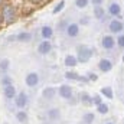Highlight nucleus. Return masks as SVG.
Here are the masks:
<instances>
[{
  "instance_id": "nucleus-39",
  "label": "nucleus",
  "mask_w": 124,
  "mask_h": 124,
  "mask_svg": "<svg viewBox=\"0 0 124 124\" xmlns=\"http://www.w3.org/2000/svg\"><path fill=\"white\" fill-rule=\"evenodd\" d=\"M4 1H6V0H0V7H1V6L4 4Z\"/></svg>"
},
{
  "instance_id": "nucleus-10",
  "label": "nucleus",
  "mask_w": 124,
  "mask_h": 124,
  "mask_svg": "<svg viewBox=\"0 0 124 124\" xmlns=\"http://www.w3.org/2000/svg\"><path fill=\"white\" fill-rule=\"evenodd\" d=\"M52 42L51 40H42V42H39V45H38V54L39 55H42V56H45V55H49L51 52H52Z\"/></svg>"
},
{
  "instance_id": "nucleus-31",
  "label": "nucleus",
  "mask_w": 124,
  "mask_h": 124,
  "mask_svg": "<svg viewBox=\"0 0 124 124\" xmlns=\"http://www.w3.org/2000/svg\"><path fill=\"white\" fill-rule=\"evenodd\" d=\"M68 23H69V22H68V20H65V19L61 20V22L58 23V32H65L66 26H68Z\"/></svg>"
},
{
  "instance_id": "nucleus-24",
  "label": "nucleus",
  "mask_w": 124,
  "mask_h": 124,
  "mask_svg": "<svg viewBox=\"0 0 124 124\" xmlns=\"http://www.w3.org/2000/svg\"><path fill=\"white\" fill-rule=\"evenodd\" d=\"M63 77H65V79H68V81H79V74L75 72V71H66V72L63 74Z\"/></svg>"
},
{
  "instance_id": "nucleus-35",
  "label": "nucleus",
  "mask_w": 124,
  "mask_h": 124,
  "mask_svg": "<svg viewBox=\"0 0 124 124\" xmlns=\"http://www.w3.org/2000/svg\"><path fill=\"white\" fill-rule=\"evenodd\" d=\"M79 82H84V84H87V82H90V81H88L87 75H79Z\"/></svg>"
},
{
  "instance_id": "nucleus-32",
  "label": "nucleus",
  "mask_w": 124,
  "mask_h": 124,
  "mask_svg": "<svg viewBox=\"0 0 124 124\" xmlns=\"http://www.w3.org/2000/svg\"><path fill=\"white\" fill-rule=\"evenodd\" d=\"M90 20H91V19H90V16H82V17L79 19L78 25H79V26H85V25H88V23H90Z\"/></svg>"
},
{
  "instance_id": "nucleus-14",
  "label": "nucleus",
  "mask_w": 124,
  "mask_h": 124,
  "mask_svg": "<svg viewBox=\"0 0 124 124\" xmlns=\"http://www.w3.org/2000/svg\"><path fill=\"white\" fill-rule=\"evenodd\" d=\"M16 94H17V90H16V87H15L13 84H12V85H7V87L3 88V95H4V98H6L7 101L15 100Z\"/></svg>"
},
{
  "instance_id": "nucleus-11",
  "label": "nucleus",
  "mask_w": 124,
  "mask_h": 124,
  "mask_svg": "<svg viewBox=\"0 0 124 124\" xmlns=\"http://www.w3.org/2000/svg\"><path fill=\"white\" fill-rule=\"evenodd\" d=\"M56 95H58V93H56L55 87H45L42 90V98L45 101H52V100H55Z\"/></svg>"
},
{
  "instance_id": "nucleus-16",
  "label": "nucleus",
  "mask_w": 124,
  "mask_h": 124,
  "mask_svg": "<svg viewBox=\"0 0 124 124\" xmlns=\"http://www.w3.org/2000/svg\"><path fill=\"white\" fill-rule=\"evenodd\" d=\"M54 28L52 26H49V25H45V26H42L40 28V38L42 39H45V40H49V39H52V36H54Z\"/></svg>"
},
{
  "instance_id": "nucleus-18",
  "label": "nucleus",
  "mask_w": 124,
  "mask_h": 124,
  "mask_svg": "<svg viewBox=\"0 0 124 124\" xmlns=\"http://www.w3.org/2000/svg\"><path fill=\"white\" fill-rule=\"evenodd\" d=\"M93 15L97 20H105V17H107V16H105L107 12H105V9H104L102 6H94Z\"/></svg>"
},
{
  "instance_id": "nucleus-17",
  "label": "nucleus",
  "mask_w": 124,
  "mask_h": 124,
  "mask_svg": "<svg viewBox=\"0 0 124 124\" xmlns=\"http://www.w3.org/2000/svg\"><path fill=\"white\" fill-rule=\"evenodd\" d=\"M33 39V35L31 32H19L16 35V42H20V43H29Z\"/></svg>"
},
{
  "instance_id": "nucleus-29",
  "label": "nucleus",
  "mask_w": 124,
  "mask_h": 124,
  "mask_svg": "<svg viewBox=\"0 0 124 124\" xmlns=\"http://www.w3.org/2000/svg\"><path fill=\"white\" fill-rule=\"evenodd\" d=\"M116 45H117L120 49H124V32L120 33V35H117V38H116Z\"/></svg>"
},
{
  "instance_id": "nucleus-19",
  "label": "nucleus",
  "mask_w": 124,
  "mask_h": 124,
  "mask_svg": "<svg viewBox=\"0 0 124 124\" xmlns=\"http://www.w3.org/2000/svg\"><path fill=\"white\" fill-rule=\"evenodd\" d=\"M15 117H16V120L20 124H29V114L25 110H17Z\"/></svg>"
},
{
  "instance_id": "nucleus-7",
  "label": "nucleus",
  "mask_w": 124,
  "mask_h": 124,
  "mask_svg": "<svg viewBox=\"0 0 124 124\" xmlns=\"http://www.w3.org/2000/svg\"><path fill=\"white\" fill-rule=\"evenodd\" d=\"M39 81H40L39 74H38V72H35V71L29 72V74L25 77V84H26L29 88H36V87L39 85Z\"/></svg>"
},
{
  "instance_id": "nucleus-28",
  "label": "nucleus",
  "mask_w": 124,
  "mask_h": 124,
  "mask_svg": "<svg viewBox=\"0 0 124 124\" xmlns=\"http://www.w3.org/2000/svg\"><path fill=\"white\" fill-rule=\"evenodd\" d=\"M74 4H75V7H77V9H85V7H88L90 0H75V1H74Z\"/></svg>"
},
{
  "instance_id": "nucleus-37",
  "label": "nucleus",
  "mask_w": 124,
  "mask_h": 124,
  "mask_svg": "<svg viewBox=\"0 0 124 124\" xmlns=\"http://www.w3.org/2000/svg\"><path fill=\"white\" fill-rule=\"evenodd\" d=\"M16 40V35H12V36H9V42H15Z\"/></svg>"
},
{
  "instance_id": "nucleus-9",
  "label": "nucleus",
  "mask_w": 124,
  "mask_h": 124,
  "mask_svg": "<svg viewBox=\"0 0 124 124\" xmlns=\"http://www.w3.org/2000/svg\"><path fill=\"white\" fill-rule=\"evenodd\" d=\"M101 46L105 51H113L116 48V38L113 35H104L101 38Z\"/></svg>"
},
{
  "instance_id": "nucleus-30",
  "label": "nucleus",
  "mask_w": 124,
  "mask_h": 124,
  "mask_svg": "<svg viewBox=\"0 0 124 124\" xmlns=\"http://www.w3.org/2000/svg\"><path fill=\"white\" fill-rule=\"evenodd\" d=\"M91 98H93V105H98V104H101L102 102V97H101V94H94L91 95Z\"/></svg>"
},
{
  "instance_id": "nucleus-4",
  "label": "nucleus",
  "mask_w": 124,
  "mask_h": 124,
  "mask_svg": "<svg viewBox=\"0 0 124 124\" xmlns=\"http://www.w3.org/2000/svg\"><path fill=\"white\" fill-rule=\"evenodd\" d=\"M13 101H15V105L19 110H25L26 105H28V102H29V97H28V94L25 93V91H20V93L16 94V97H15Z\"/></svg>"
},
{
  "instance_id": "nucleus-36",
  "label": "nucleus",
  "mask_w": 124,
  "mask_h": 124,
  "mask_svg": "<svg viewBox=\"0 0 124 124\" xmlns=\"http://www.w3.org/2000/svg\"><path fill=\"white\" fill-rule=\"evenodd\" d=\"M32 4H36V6H40L42 4V0H29Z\"/></svg>"
},
{
  "instance_id": "nucleus-33",
  "label": "nucleus",
  "mask_w": 124,
  "mask_h": 124,
  "mask_svg": "<svg viewBox=\"0 0 124 124\" xmlns=\"http://www.w3.org/2000/svg\"><path fill=\"white\" fill-rule=\"evenodd\" d=\"M87 78H88V81H97L98 79V75L94 74L93 71H90V72H87Z\"/></svg>"
},
{
  "instance_id": "nucleus-40",
  "label": "nucleus",
  "mask_w": 124,
  "mask_h": 124,
  "mask_svg": "<svg viewBox=\"0 0 124 124\" xmlns=\"http://www.w3.org/2000/svg\"><path fill=\"white\" fill-rule=\"evenodd\" d=\"M104 124H116L114 121H107V123H104Z\"/></svg>"
},
{
  "instance_id": "nucleus-15",
  "label": "nucleus",
  "mask_w": 124,
  "mask_h": 124,
  "mask_svg": "<svg viewBox=\"0 0 124 124\" xmlns=\"http://www.w3.org/2000/svg\"><path fill=\"white\" fill-rule=\"evenodd\" d=\"M78 101L85 105V107H91L93 105V98H91V94H88L87 91H81L78 95Z\"/></svg>"
},
{
  "instance_id": "nucleus-42",
  "label": "nucleus",
  "mask_w": 124,
  "mask_h": 124,
  "mask_svg": "<svg viewBox=\"0 0 124 124\" xmlns=\"http://www.w3.org/2000/svg\"><path fill=\"white\" fill-rule=\"evenodd\" d=\"M81 124H82V123H81Z\"/></svg>"
},
{
  "instance_id": "nucleus-22",
  "label": "nucleus",
  "mask_w": 124,
  "mask_h": 124,
  "mask_svg": "<svg viewBox=\"0 0 124 124\" xmlns=\"http://www.w3.org/2000/svg\"><path fill=\"white\" fill-rule=\"evenodd\" d=\"M100 94L101 97H105L108 100H113L114 98V91H113V87H102L100 90Z\"/></svg>"
},
{
  "instance_id": "nucleus-34",
  "label": "nucleus",
  "mask_w": 124,
  "mask_h": 124,
  "mask_svg": "<svg viewBox=\"0 0 124 124\" xmlns=\"http://www.w3.org/2000/svg\"><path fill=\"white\" fill-rule=\"evenodd\" d=\"M104 3V0H90V4H94V6H101Z\"/></svg>"
},
{
  "instance_id": "nucleus-8",
  "label": "nucleus",
  "mask_w": 124,
  "mask_h": 124,
  "mask_svg": "<svg viewBox=\"0 0 124 124\" xmlns=\"http://www.w3.org/2000/svg\"><path fill=\"white\" fill-rule=\"evenodd\" d=\"M110 16H114L116 19H120L121 20V6H120V3H117V1H111L110 4H108V9L105 10Z\"/></svg>"
},
{
  "instance_id": "nucleus-38",
  "label": "nucleus",
  "mask_w": 124,
  "mask_h": 124,
  "mask_svg": "<svg viewBox=\"0 0 124 124\" xmlns=\"http://www.w3.org/2000/svg\"><path fill=\"white\" fill-rule=\"evenodd\" d=\"M4 25V22H3V17H1V13H0V28Z\"/></svg>"
},
{
  "instance_id": "nucleus-6",
  "label": "nucleus",
  "mask_w": 124,
  "mask_h": 124,
  "mask_svg": "<svg viewBox=\"0 0 124 124\" xmlns=\"http://www.w3.org/2000/svg\"><path fill=\"white\" fill-rule=\"evenodd\" d=\"M79 33H81V26H79L77 22L68 23V26H66V29H65V35H66L68 38H78Z\"/></svg>"
},
{
  "instance_id": "nucleus-27",
  "label": "nucleus",
  "mask_w": 124,
  "mask_h": 124,
  "mask_svg": "<svg viewBox=\"0 0 124 124\" xmlns=\"http://www.w3.org/2000/svg\"><path fill=\"white\" fill-rule=\"evenodd\" d=\"M63 9H65V0H59L58 4H55L54 9H52V15H58V13H61Z\"/></svg>"
},
{
  "instance_id": "nucleus-21",
  "label": "nucleus",
  "mask_w": 124,
  "mask_h": 124,
  "mask_svg": "<svg viewBox=\"0 0 124 124\" xmlns=\"http://www.w3.org/2000/svg\"><path fill=\"white\" fill-rule=\"evenodd\" d=\"M81 123L82 124H94L95 123V114L88 111V113H84L82 117H81Z\"/></svg>"
},
{
  "instance_id": "nucleus-13",
  "label": "nucleus",
  "mask_w": 124,
  "mask_h": 124,
  "mask_svg": "<svg viewBox=\"0 0 124 124\" xmlns=\"http://www.w3.org/2000/svg\"><path fill=\"white\" fill-rule=\"evenodd\" d=\"M46 117H48V120H51V121H59L61 117H62L61 110H59L58 107H52V108H49V110L46 111Z\"/></svg>"
},
{
  "instance_id": "nucleus-26",
  "label": "nucleus",
  "mask_w": 124,
  "mask_h": 124,
  "mask_svg": "<svg viewBox=\"0 0 124 124\" xmlns=\"http://www.w3.org/2000/svg\"><path fill=\"white\" fill-rule=\"evenodd\" d=\"M97 113H98V114H102V116H107V114L110 113L108 104H105L104 101H102L101 104H98V105H97Z\"/></svg>"
},
{
  "instance_id": "nucleus-25",
  "label": "nucleus",
  "mask_w": 124,
  "mask_h": 124,
  "mask_svg": "<svg viewBox=\"0 0 124 124\" xmlns=\"http://www.w3.org/2000/svg\"><path fill=\"white\" fill-rule=\"evenodd\" d=\"M12 84H13V78H12L10 75H7V74H3V75H1V78H0V85L4 88V87L12 85Z\"/></svg>"
},
{
  "instance_id": "nucleus-1",
  "label": "nucleus",
  "mask_w": 124,
  "mask_h": 124,
  "mask_svg": "<svg viewBox=\"0 0 124 124\" xmlns=\"http://www.w3.org/2000/svg\"><path fill=\"white\" fill-rule=\"evenodd\" d=\"M0 13H1V17H3V22L6 26H10L13 25L16 20H17V10L16 7L12 4V3H6L0 7Z\"/></svg>"
},
{
  "instance_id": "nucleus-41",
  "label": "nucleus",
  "mask_w": 124,
  "mask_h": 124,
  "mask_svg": "<svg viewBox=\"0 0 124 124\" xmlns=\"http://www.w3.org/2000/svg\"><path fill=\"white\" fill-rule=\"evenodd\" d=\"M121 61H123V62H124V54H123V56H121Z\"/></svg>"
},
{
  "instance_id": "nucleus-3",
  "label": "nucleus",
  "mask_w": 124,
  "mask_h": 124,
  "mask_svg": "<svg viewBox=\"0 0 124 124\" xmlns=\"http://www.w3.org/2000/svg\"><path fill=\"white\" fill-rule=\"evenodd\" d=\"M108 31L110 35H120L124 32V22H121L120 19H111L108 22Z\"/></svg>"
},
{
  "instance_id": "nucleus-20",
  "label": "nucleus",
  "mask_w": 124,
  "mask_h": 124,
  "mask_svg": "<svg viewBox=\"0 0 124 124\" xmlns=\"http://www.w3.org/2000/svg\"><path fill=\"white\" fill-rule=\"evenodd\" d=\"M63 65L66 68H75L78 65V61H77V56L75 55H66L65 59H63Z\"/></svg>"
},
{
  "instance_id": "nucleus-2",
  "label": "nucleus",
  "mask_w": 124,
  "mask_h": 124,
  "mask_svg": "<svg viewBox=\"0 0 124 124\" xmlns=\"http://www.w3.org/2000/svg\"><path fill=\"white\" fill-rule=\"evenodd\" d=\"M94 48H91V46H88V45H78L77 46V61H78V63L81 62V63H87V62L91 61V58L94 56Z\"/></svg>"
},
{
  "instance_id": "nucleus-12",
  "label": "nucleus",
  "mask_w": 124,
  "mask_h": 124,
  "mask_svg": "<svg viewBox=\"0 0 124 124\" xmlns=\"http://www.w3.org/2000/svg\"><path fill=\"white\" fill-rule=\"evenodd\" d=\"M113 66H114V62L108 58H101L98 62V69L101 72H110L113 69Z\"/></svg>"
},
{
  "instance_id": "nucleus-5",
  "label": "nucleus",
  "mask_w": 124,
  "mask_h": 124,
  "mask_svg": "<svg viewBox=\"0 0 124 124\" xmlns=\"http://www.w3.org/2000/svg\"><path fill=\"white\" fill-rule=\"evenodd\" d=\"M56 93L62 100L69 101L72 98V95H74V88L71 85H68V84H62V85H59V88H56Z\"/></svg>"
},
{
  "instance_id": "nucleus-23",
  "label": "nucleus",
  "mask_w": 124,
  "mask_h": 124,
  "mask_svg": "<svg viewBox=\"0 0 124 124\" xmlns=\"http://www.w3.org/2000/svg\"><path fill=\"white\" fill-rule=\"evenodd\" d=\"M9 69H10V59H7V58L0 59V72L1 74H7Z\"/></svg>"
}]
</instances>
